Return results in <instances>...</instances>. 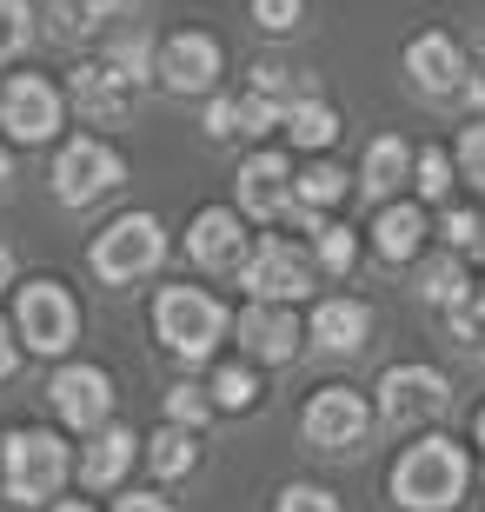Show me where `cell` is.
<instances>
[{
    "label": "cell",
    "instance_id": "obj_9",
    "mask_svg": "<svg viewBox=\"0 0 485 512\" xmlns=\"http://www.w3.org/2000/svg\"><path fill=\"white\" fill-rule=\"evenodd\" d=\"M366 426H373V413H366V399H359L353 386H319V393L306 399V413H299V433H306V446H319V453L359 446Z\"/></svg>",
    "mask_w": 485,
    "mask_h": 512
},
{
    "label": "cell",
    "instance_id": "obj_30",
    "mask_svg": "<svg viewBox=\"0 0 485 512\" xmlns=\"http://www.w3.org/2000/svg\"><path fill=\"white\" fill-rule=\"evenodd\" d=\"M452 153H439V147H426V153H412V187H419V200H446L452 193Z\"/></svg>",
    "mask_w": 485,
    "mask_h": 512
},
{
    "label": "cell",
    "instance_id": "obj_13",
    "mask_svg": "<svg viewBox=\"0 0 485 512\" xmlns=\"http://www.w3.org/2000/svg\"><path fill=\"white\" fill-rule=\"evenodd\" d=\"M187 253L193 266H206V273H240L246 266V227H240V213H226V207H200L193 213V227H187Z\"/></svg>",
    "mask_w": 485,
    "mask_h": 512
},
{
    "label": "cell",
    "instance_id": "obj_29",
    "mask_svg": "<svg viewBox=\"0 0 485 512\" xmlns=\"http://www.w3.org/2000/svg\"><path fill=\"white\" fill-rule=\"evenodd\" d=\"M253 366H220V380L206 386V399H213V413H246L253 406Z\"/></svg>",
    "mask_w": 485,
    "mask_h": 512
},
{
    "label": "cell",
    "instance_id": "obj_38",
    "mask_svg": "<svg viewBox=\"0 0 485 512\" xmlns=\"http://www.w3.org/2000/svg\"><path fill=\"white\" fill-rule=\"evenodd\" d=\"M253 94H266V100H280V107H286V94H293V67L260 60V67H253Z\"/></svg>",
    "mask_w": 485,
    "mask_h": 512
},
{
    "label": "cell",
    "instance_id": "obj_20",
    "mask_svg": "<svg viewBox=\"0 0 485 512\" xmlns=\"http://www.w3.org/2000/svg\"><path fill=\"white\" fill-rule=\"evenodd\" d=\"M419 240H426V207H379L373 220V253L392 266H406L412 253H419Z\"/></svg>",
    "mask_w": 485,
    "mask_h": 512
},
{
    "label": "cell",
    "instance_id": "obj_19",
    "mask_svg": "<svg viewBox=\"0 0 485 512\" xmlns=\"http://www.w3.org/2000/svg\"><path fill=\"white\" fill-rule=\"evenodd\" d=\"M406 180H412V147L399 133H379L373 147H366V160H359V187L373 193V200H386V193L406 187Z\"/></svg>",
    "mask_w": 485,
    "mask_h": 512
},
{
    "label": "cell",
    "instance_id": "obj_4",
    "mask_svg": "<svg viewBox=\"0 0 485 512\" xmlns=\"http://www.w3.org/2000/svg\"><path fill=\"white\" fill-rule=\"evenodd\" d=\"M94 273L107 286H127V280H147L153 266L167 260V227L153 220V213H120L113 227L94 233Z\"/></svg>",
    "mask_w": 485,
    "mask_h": 512
},
{
    "label": "cell",
    "instance_id": "obj_18",
    "mask_svg": "<svg viewBox=\"0 0 485 512\" xmlns=\"http://www.w3.org/2000/svg\"><path fill=\"white\" fill-rule=\"evenodd\" d=\"M373 333V306L366 300H319L313 306V346L326 353H359Z\"/></svg>",
    "mask_w": 485,
    "mask_h": 512
},
{
    "label": "cell",
    "instance_id": "obj_16",
    "mask_svg": "<svg viewBox=\"0 0 485 512\" xmlns=\"http://www.w3.org/2000/svg\"><path fill=\"white\" fill-rule=\"evenodd\" d=\"M67 100H74L94 127H120V120L133 114V87L113 74V67H100V60H80L74 74H67Z\"/></svg>",
    "mask_w": 485,
    "mask_h": 512
},
{
    "label": "cell",
    "instance_id": "obj_44",
    "mask_svg": "<svg viewBox=\"0 0 485 512\" xmlns=\"http://www.w3.org/2000/svg\"><path fill=\"white\" fill-rule=\"evenodd\" d=\"M7 273H14V253L0 247V286H7Z\"/></svg>",
    "mask_w": 485,
    "mask_h": 512
},
{
    "label": "cell",
    "instance_id": "obj_34",
    "mask_svg": "<svg viewBox=\"0 0 485 512\" xmlns=\"http://www.w3.org/2000/svg\"><path fill=\"white\" fill-rule=\"evenodd\" d=\"M299 14H306V0H253V27L266 34H293Z\"/></svg>",
    "mask_w": 485,
    "mask_h": 512
},
{
    "label": "cell",
    "instance_id": "obj_36",
    "mask_svg": "<svg viewBox=\"0 0 485 512\" xmlns=\"http://www.w3.org/2000/svg\"><path fill=\"white\" fill-rule=\"evenodd\" d=\"M479 240H485V220H479L472 207H452V213H446V247L466 253V247H479Z\"/></svg>",
    "mask_w": 485,
    "mask_h": 512
},
{
    "label": "cell",
    "instance_id": "obj_37",
    "mask_svg": "<svg viewBox=\"0 0 485 512\" xmlns=\"http://www.w3.org/2000/svg\"><path fill=\"white\" fill-rule=\"evenodd\" d=\"M280 512H339V499L326 493V486H286Z\"/></svg>",
    "mask_w": 485,
    "mask_h": 512
},
{
    "label": "cell",
    "instance_id": "obj_21",
    "mask_svg": "<svg viewBox=\"0 0 485 512\" xmlns=\"http://www.w3.org/2000/svg\"><path fill=\"white\" fill-rule=\"evenodd\" d=\"M133 446L140 439L127 433V426H113V433H94V446H87V459H80V479L94 486V493H107V486H120L133 466Z\"/></svg>",
    "mask_w": 485,
    "mask_h": 512
},
{
    "label": "cell",
    "instance_id": "obj_17",
    "mask_svg": "<svg viewBox=\"0 0 485 512\" xmlns=\"http://www.w3.org/2000/svg\"><path fill=\"white\" fill-rule=\"evenodd\" d=\"M293 167H286V153L260 147V153H246V167H240V207L253 213V220H273L280 207H293Z\"/></svg>",
    "mask_w": 485,
    "mask_h": 512
},
{
    "label": "cell",
    "instance_id": "obj_24",
    "mask_svg": "<svg viewBox=\"0 0 485 512\" xmlns=\"http://www.w3.org/2000/svg\"><path fill=\"white\" fill-rule=\"evenodd\" d=\"M153 34H140V27H120V34H107V60L100 67H113V74L127 80V87H140V80H153Z\"/></svg>",
    "mask_w": 485,
    "mask_h": 512
},
{
    "label": "cell",
    "instance_id": "obj_35",
    "mask_svg": "<svg viewBox=\"0 0 485 512\" xmlns=\"http://www.w3.org/2000/svg\"><path fill=\"white\" fill-rule=\"evenodd\" d=\"M280 120H286L280 100H266V94H246L240 100V133H273Z\"/></svg>",
    "mask_w": 485,
    "mask_h": 512
},
{
    "label": "cell",
    "instance_id": "obj_31",
    "mask_svg": "<svg viewBox=\"0 0 485 512\" xmlns=\"http://www.w3.org/2000/svg\"><path fill=\"white\" fill-rule=\"evenodd\" d=\"M27 40H34V7L27 0H0V60L20 54Z\"/></svg>",
    "mask_w": 485,
    "mask_h": 512
},
{
    "label": "cell",
    "instance_id": "obj_33",
    "mask_svg": "<svg viewBox=\"0 0 485 512\" xmlns=\"http://www.w3.org/2000/svg\"><path fill=\"white\" fill-rule=\"evenodd\" d=\"M452 167L466 173L472 187H485V120H472V127L459 133V147H452Z\"/></svg>",
    "mask_w": 485,
    "mask_h": 512
},
{
    "label": "cell",
    "instance_id": "obj_22",
    "mask_svg": "<svg viewBox=\"0 0 485 512\" xmlns=\"http://www.w3.org/2000/svg\"><path fill=\"white\" fill-rule=\"evenodd\" d=\"M133 0H54V34L67 40H94L113 34V20H127Z\"/></svg>",
    "mask_w": 485,
    "mask_h": 512
},
{
    "label": "cell",
    "instance_id": "obj_28",
    "mask_svg": "<svg viewBox=\"0 0 485 512\" xmlns=\"http://www.w3.org/2000/svg\"><path fill=\"white\" fill-rule=\"evenodd\" d=\"M313 260L326 266V273H353V260H359L353 227H326V220H313Z\"/></svg>",
    "mask_w": 485,
    "mask_h": 512
},
{
    "label": "cell",
    "instance_id": "obj_10",
    "mask_svg": "<svg viewBox=\"0 0 485 512\" xmlns=\"http://www.w3.org/2000/svg\"><path fill=\"white\" fill-rule=\"evenodd\" d=\"M153 80H167L173 94H206V87L220 80V40L200 34V27L167 34L160 54H153Z\"/></svg>",
    "mask_w": 485,
    "mask_h": 512
},
{
    "label": "cell",
    "instance_id": "obj_42",
    "mask_svg": "<svg viewBox=\"0 0 485 512\" xmlns=\"http://www.w3.org/2000/svg\"><path fill=\"white\" fill-rule=\"evenodd\" d=\"M459 94H466L472 107H479V114H485V80H466V87H459Z\"/></svg>",
    "mask_w": 485,
    "mask_h": 512
},
{
    "label": "cell",
    "instance_id": "obj_6",
    "mask_svg": "<svg viewBox=\"0 0 485 512\" xmlns=\"http://www.w3.org/2000/svg\"><path fill=\"white\" fill-rule=\"evenodd\" d=\"M120 180H127V160H120L107 140H94V133H80V140H67V147L54 153L60 207H87V200H100V193L120 187Z\"/></svg>",
    "mask_w": 485,
    "mask_h": 512
},
{
    "label": "cell",
    "instance_id": "obj_26",
    "mask_svg": "<svg viewBox=\"0 0 485 512\" xmlns=\"http://www.w3.org/2000/svg\"><path fill=\"white\" fill-rule=\"evenodd\" d=\"M419 293H426L432 306H466V266H459V253H432L426 266H419Z\"/></svg>",
    "mask_w": 485,
    "mask_h": 512
},
{
    "label": "cell",
    "instance_id": "obj_32",
    "mask_svg": "<svg viewBox=\"0 0 485 512\" xmlns=\"http://www.w3.org/2000/svg\"><path fill=\"white\" fill-rule=\"evenodd\" d=\"M167 419L173 426H206V419H213V399H206V386H173L167 393Z\"/></svg>",
    "mask_w": 485,
    "mask_h": 512
},
{
    "label": "cell",
    "instance_id": "obj_43",
    "mask_svg": "<svg viewBox=\"0 0 485 512\" xmlns=\"http://www.w3.org/2000/svg\"><path fill=\"white\" fill-rule=\"evenodd\" d=\"M54 512H94V506H87V499H60Z\"/></svg>",
    "mask_w": 485,
    "mask_h": 512
},
{
    "label": "cell",
    "instance_id": "obj_12",
    "mask_svg": "<svg viewBox=\"0 0 485 512\" xmlns=\"http://www.w3.org/2000/svg\"><path fill=\"white\" fill-rule=\"evenodd\" d=\"M47 399H54V413L80 433H100L113 413V380L100 366H60L54 380H47Z\"/></svg>",
    "mask_w": 485,
    "mask_h": 512
},
{
    "label": "cell",
    "instance_id": "obj_39",
    "mask_svg": "<svg viewBox=\"0 0 485 512\" xmlns=\"http://www.w3.org/2000/svg\"><path fill=\"white\" fill-rule=\"evenodd\" d=\"M206 133H213V140H233V133H240V100H213V107H206Z\"/></svg>",
    "mask_w": 485,
    "mask_h": 512
},
{
    "label": "cell",
    "instance_id": "obj_8",
    "mask_svg": "<svg viewBox=\"0 0 485 512\" xmlns=\"http://www.w3.org/2000/svg\"><path fill=\"white\" fill-rule=\"evenodd\" d=\"M0 127L14 133L20 147H40L60 133V87L47 74H7L0 87Z\"/></svg>",
    "mask_w": 485,
    "mask_h": 512
},
{
    "label": "cell",
    "instance_id": "obj_27",
    "mask_svg": "<svg viewBox=\"0 0 485 512\" xmlns=\"http://www.w3.org/2000/svg\"><path fill=\"white\" fill-rule=\"evenodd\" d=\"M193 459H200V453H193V433H187V426H160V433L147 439V466H153L160 479L193 473Z\"/></svg>",
    "mask_w": 485,
    "mask_h": 512
},
{
    "label": "cell",
    "instance_id": "obj_1",
    "mask_svg": "<svg viewBox=\"0 0 485 512\" xmlns=\"http://www.w3.org/2000/svg\"><path fill=\"white\" fill-rule=\"evenodd\" d=\"M392 499L406 512H452L459 499H466V453L452 446V439H419V446H406L399 453V466H392Z\"/></svg>",
    "mask_w": 485,
    "mask_h": 512
},
{
    "label": "cell",
    "instance_id": "obj_45",
    "mask_svg": "<svg viewBox=\"0 0 485 512\" xmlns=\"http://www.w3.org/2000/svg\"><path fill=\"white\" fill-rule=\"evenodd\" d=\"M472 433H479V446H485V406H479V419H472Z\"/></svg>",
    "mask_w": 485,
    "mask_h": 512
},
{
    "label": "cell",
    "instance_id": "obj_15",
    "mask_svg": "<svg viewBox=\"0 0 485 512\" xmlns=\"http://www.w3.org/2000/svg\"><path fill=\"white\" fill-rule=\"evenodd\" d=\"M406 74H412L419 94L446 100V94L466 87V54H459V40H452V34H412L406 40Z\"/></svg>",
    "mask_w": 485,
    "mask_h": 512
},
{
    "label": "cell",
    "instance_id": "obj_2",
    "mask_svg": "<svg viewBox=\"0 0 485 512\" xmlns=\"http://www.w3.org/2000/svg\"><path fill=\"white\" fill-rule=\"evenodd\" d=\"M226 326H233V313H226L206 286H160V293H153V333H160V346H173L180 360H206V353L220 346Z\"/></svg>",
    "mask_w": 485,
    "mask_h": 512
},
{
    "label": "cell",
    "instance_id": "obj_3",
    "mask_svg": "<svg viewBox=\"0 0 485 512\" xmlns=\"http://www.w3.org/2000/svg\"><path fill=\"white\" fill-rule=\"evenodd\" d=\"M60 479H67V446H60V433H47V426L7 433V446H0V493L14 499V506L54 499Z\"/></svg>",
    "mask_w": 485,
    "mask_h": 512
},
{
    "label": "cell",
    "instance_id": "obj_23",
    "mask_svg": "<svg viewBox=\"0 0 485 512\" xmlns=\"http://www.w3.org/2000/svg\"><path fill=\"white\" fill-rule=\"evenodd\" d=\"M286 133H293V147H333L339 140V114L326 107L319 94H299V100H286V120H280Z\"/></svg>",
    "mask_w": 485,
    "mask_h": 512
},
{
    "label": "cell",
    "instance_id": "obj_5",
    "mask_svg": "<svg viewBox=\"0 0 485 512\" xmlns=\"http://www.w3.org/2000/svg\"><path fill=\"white\" fill-rule=\"evenodd\" d=\"M14 340L27 346V353L60 360V353L80 340V300L60 280H27L20 300H14Z\"/></svg>",
    "mask_w": 485,
    "mask_h": 512
},
{
    "label": "cell",
    "instance_id": "obj_14",
    "mask_svg": "<svg viewBox=\"0 0 485 512\" xmlns=\"http://www.w3.org/2000/svg\"><path fill=\"white\" fill-rule=\"evenodd\" d=\"M233 333H240L246 360H260V366H286L299 353V320L273 300H253L240 320H233Z\"/></svg>",
    "mask_w": 485,
    "mask_h": 512
},
{
    "label": "cell",
    "instance_id": "obj_11",
    "mask_svg": "<svg viewBox=\"0 0 485 512\" xmlns=\"http://www.w3.org/2000/svg\"><path fill=\"white\" fill-rule=\"evenodd\" d=\"M446 373H432V366H392L386 380H379V419L386 426H419V419L446 413Z\"/></svg>",
    "mask_w": 485,
    "mask_h": 512
},
{
    "label": "cell",
    "instance_id": "obj_25",
    "mask_svg": "<svg viewBox=\"0 0 485 512\" xmlns=\"http://www.w3.org/2000/svg\"><path fill=\"white\" fill-rule=\"evenodd\" d=\"M339 200H346V173H339L333 160H319V167L299 173V187H293V213L306 220V227H313V213H319V207H339Z\"/></svg>",
    "mask_w": 485,
    "mask_h": 512
},
{
    "label": "cell",
    "instance_id": "obj_40",
    "mask_svg": "<svg viewBox=\"0 0 485 512\" xmlns=\"http://www.w3.org/2000/svg\"><path fill=\"white\" fill-rule=\"evenodd\" d=\"M14 366H20V346L7 333V320H0V380H14Z\"/></svg>",
    "mask_w": 485,
    "mask_h": 512
},
{
    "label": "cell",
    "instance_id": "obj_41",
    "mask_svg": "<svg viewBox=\"0 0 485 512\" xmlns=\"http://www.w3.org/2000/svg\"><path fill=\"white\" fill-rule=\"evenodd\" d=\"M113 512H173V506H167V499H153V493H127Z\"/></svg>",
    "mask_w": 485,
    "mask_h": 512
},
{
    "label": "cell",
    "instance_id": "obj_7",
    "mask_svg": "<svg viewBox=\"0 0 485 512\" xmlns=\"http://www.w3.org/2000/svg\"><path fill=\"white\" fill-rule=\"evenodd\" d=\"M240 286L253 293V300H273V306H293L313 293V260L293 247V240H280V233H266L260 247L246 253L240 266Z\"/></svg>",
    "mask_w": 485,
    "mask_h": 512
},
{
    "label": "cell",
    "instance_id": "obj_46",
    "mask_svg": "<svg viewBox=\"0 0 485 512\" xmlns=\"http://www.w3.org/2000/svg\"><path fill=\"white\" fill-rule=\"evenodd\" d=\"M7 173H14V167H7V147H0V180H7Z\"/></svg>",
    "mask_w": 485,
    "mask_h": 512
}]
</instances>
